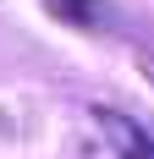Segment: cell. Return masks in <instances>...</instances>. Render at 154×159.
Returning <instances> with one entry per match:
<instances>
[{
    "instance_id": "6da1fadb",
    "label": "cell",
    "mask_w": 154,
    "mask_h": 159,
    "mask_svg": "<svg viewBox=\"0 0 154 159\" xmlns=\"http://www.w3.org/2000/svg\"><path fill=\"white\" fill-rule=\"evenodd\" d=\"M94 115H99V126H105V137L116 143L121 159H154V137L138 126V121H127L121 110H94Z\"/></svg>"
},
{
    "instance_id": "7a4b0ae2",
    "label": "cell",
    "mask_w": 154,
    "mask_h": 159,
    "mask_svg": "<svg viewBox=\"0 0 154 159\" xmlns=\"http://www.w3.org/2000/svg\"><path fill=\"white\" fill-rule=\"evenodd\" d=\"M50 11L66 16V22H77V28H94L99 22V0H50Z\"/></svg>"
}]
</instances>
